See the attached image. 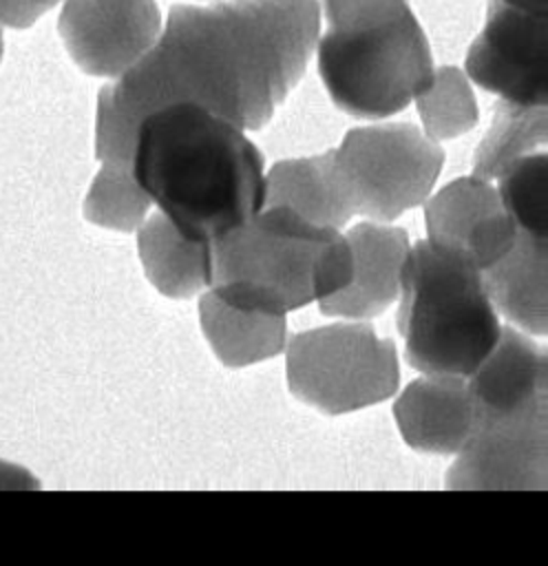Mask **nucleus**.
<instances>
[{
  "instance_id": "1a4fd4ad",
  "label": "nucleus",
  "mask_w": 548,
  "mask_h": 566,
  "mask_svg": "<svg viewBox=\"0 0 548 566\" xmlns=\"http://www.w3.org/2000/svg\"><path fill=\"white\" fill-rule=\"evenodd\" d=\"M548 478V411L475 427L446 473L457 491H544Z\"/></svg>"
},
{
  "instance_id": "5701e85b",
  "label": "nucleus",
  "mask_w": 548,
  "mask_h": 566,
  "mask_svg": "<svg viewBox=\"0 0 548 566\" xmlns=\"http://www.w3.org/2000/svg\"><path fill=\"white\" fill-rule=\"evenodd\" d=\"M60 0H0V27L27 29Z\"/></svg>"
},
{
  "instance_id": "9b49d317",
  "label": "nucleus",
  "mask_w": 548,
  "mask_h": 566,
  "mask_svg": "<svg viewBox=\"0 0 548 566\" xmlns=\"http://www.w3.org/2000/svg\"><path fill=\"white\" fill-rule=\"evenodd\" d=\"M429 243L475 270L502 259L517 237V223L506 212L491 181L460 177L426 201Z\"/></svg>"
},
{
  "instance_id": "a211bd4d",
  "label": "nucleus",
  "mask_w": 548,
  "mask_h": 566,
  "mask_svg": "<svg viewBox=\"0 0 548 566\" xmlns=\"http://www.w3.org/2000/svg\"><path fill=\"white\" fill-rule=\"evenodd\" d=\"M137 248L148 281L170 298H188L210 285V241L183 237L164 214L139 226Z\"/></svg>"
},
{
  "instance_id": "aec40b11",
  "label": "nucleus",
  "mask_w": 548,
  "mask_h": 566,
  "mask_svg": "<svg viewBox=\"0 0 548 566\" xmlns=\"http://www.w3.org/2000/svg\"><path fill=\"white\" fill-rule=\"evenodd\" d=\"M415 104L424 130L433 142L453 139L477 124L473 91L457 66H442L433 71L431 84L415 95Z\"/></svg>"
},
{
  "instance_id": "6ab92c4d",
  "label": "nucleus",
  "mask_w": 548,
  "mask_h": 566,
  "mask_svg": "<svg viewBox=\"0 0 548 566\" xmlns=\"http://www.w3.org/2000/svg\"><path fill=\"white\" fill-rule=\"evenodd\" d=\"M546 106H521L499 99L493 124L475 150L473 177L493 181L519 157L546 146L548 137Z\"/></svg>"
},
{
  "instance_id": "b1692460",
  "label": "nucleus",
  "mask_w": 548,
  "mask_h": 566,
  "mask_svg": "<svg viewBox=\"0 0 548 566\" xmlns=\"http://www.w3.org/2000/svg\"><path fill=\"white\" fill-rule=\"evenodd\" d=\"M2 51H4V40H2V27H0V60H2Z\"/></svg>"
},
{
  "instance_id": "20e7f679",
  "label": "nucleus",
  "mask_w": 548,
  "mask_h": 566,
  "mask_svg": "<svg viewBox=\"0 0 548 566\" xmlns=\"http://www.w3.org/2000/svg\"><path fill=\"white\" fill-rule=\"evenodd\" d=\"M323 9L329 29L314 49L340 111L389 117L431 84L429 40L407 0H323Z\"/></svg>"
},
{
  "instance_id": "f03ea898",
  "label": "nucleus",
  "mask_w": 548,
  "mask_h": 566,
  "mask_svg": "<svg viewBox=\"0 0 548 566\" xmlns=\"http://www.w3.org/2000/svg\"><path fill=\"white\" fill-rule=\"evenodd\" d=\"M133 175L188 239L214 241L265 201L263 157L230 119L177 102L137 124Z\"/></svg>"
},
{
  "instance_id": "7ed1b4c3",
  "label": "nucleus",
  "mask_w": 548,
  "mask_h": 566,
  "mask_svg": "<svg viewBox=\"0 0 548 566\" xmlns=\"http://www.w3.org/2000/svg\"><path fill=\"white\" fill-rule=\"evenodd\" d=\"M210 285L239 310L285 316L342 290L351 248L327 226L285 206H263L239 228L210 241Z\"/></svg>"
},
{
  "instance_id": "39448f33",
  "label": "nucleus",
  "mask_w": 548,
  "mask_h": 566,
  "mask_svg": "<svg viewBox=\"0 0 548 566\" xmlns=\"http://www.w3.org/2000/svg\"><path fill=\"white\" fill-rule=\"evenodd\" d=\"M398 329L411 367L468 378L495 347L502 325L482 272L418 241L400 270Z\"/></svg>"
},
{
  "instance_id": "2eb2a0df",
  "label": "nucleus",
  "mask_w": 548,
  "mask_h": 566,
  "mask_svg": "<svg viewBox=\"0 0 548 566\" xmlns=\"http://www.w3.org/2000/svg\"><path fill=\"white\" fill-rule=\"evenodd\" d=\"M263 206H285L316 226L342 228L354 214V201L336 150L276 161L265 177Z\"/></svg>"
},
{
  "instance_id": "f257e3e1",
  "label": "nucleus",
  "mask_w": 548,
  "mask_h": 566,
  "mask_svg": "<svg viewBox=\"0 0 548 566\" xmlns=\"http://www.w3.org/2000/svg\"><path fill=\"white\" fill-rule=\"evenodd\" d=\"M318 15L316 0L172 7L155 44L97 102L133 126L161 106L190 102L256 130L303 77Z\"/></svg>"
},
{
  "instance_id": "4be33fe9",
  "label": "nucleus",
  "mask_w": 548,
  "mask_h": 566,
  "mask_svg": "<svg viewBox=\"0 0 548 566\" xmlns=\"http://www.w3.org/2000/svg\"><path fill=\"white\" fill-rule=\"evenodd\" d=\"M497 195L517 230L546 239L548 234V157L528 153L510 164L502 177Z\"/></svg>"
},
{
  "instance_id": "423d86ee",
  "label": "nucleus",
  "mask_w": 548,
  "mask_h": 566,
  "mask_svg": "<svg viewBox=\"0 0 548 566\" xmlns=\"http://www.w3.org/2000/svg\"><path fill=\"white\" fill-rule=\"evenodd\" d=\"M400 382L396 345L367 323H334L287 345V385L309 407L338 416L391 398Z\"/></svg>"
},
{
  "instance_id": "412c9836",
  "label": "nucleus",
  "mask_w": 548,
  "mask_h": 566,
  "mask_svg": "<svg viewBox=\"0 0 548 566\" xmlns=\"http://www.w3.org/2000/svg\"><path fill=\"white\" fill-rule=\"evenodd\" d=\"M150 197L137 184L133 168L102 164L84 199V217L91 223L130 232L144 223Z\"/></svg>"
},
{
  "instance_id": "f3484780",
  "label": "nucleus",
  "mask_w": 548,
  "mask_h": 566,
  "mask_svg": "<svg viewBox=\"0 0 548 566\" xmlns=\"http://www.w3.org/2000/svg\"><path fill=\"white\" fill-rule=\"evenodd\" d=\"M199 316L210 347L228 367L274 358L285 347V316L232 307L212 290L201 296Z\"/></svg>"
},
{
  "instance_id": "6e6552de",
  "label": "nucleus",
  "mask_w": 548,
  "mask_h": 566,
  "mask_svg": "<svg viewBox=\"0 0 548 566\" xmlns=\"http://www.w3.org/2000/svg\"><path fill=\"white\" fill-rule=\"evenodd\" d=\"M466 75L506 102L546 106L548 0H491L466 55Z\"/></svg>"
},
{
  "instance_id": "4468645a",
  "label": "nucleus",
  "mask_w": 548,
  "mask_h": 566,
  "mask_svg": "<svg viewBox=\"0 0 548 566\" xmlns=\"http://www.w3.org/2000/svg\"><path fill=\"white\" fill-rule=\"evenodd\" d=\"M404 442L426 453H457L475 433L477 413L466 378L424 374L393 405Z\"/></svg>"
},
{
  "instance_id": "f8f14e48",
  "label": "nucleus",
  "mask_w": 548,
  "mask_h": 566,
  "mask_svg": "<svg viewBox=\"0 0 548 566\" xmlns=\"http://www.w3.org/2000/svg\"><path fill=\"white\" fill-rule=\"evenodd\" d=\"M546 352L513 327H502L495 347L466 378L477 424L548 411Z\"/></svg>"
},
{
  "instance_id": "0eeeda50",
  "label": "nucleus",
  "mask_w": 548,
  "mask_h": 566,
  "mask_svg": "<svg viewBox=\"0 0 548 566\" xmlns=\"http://www.w3.org/2000/svg\"><path fill=\"white\" fill-rule=\"evenodd\" d=\"M336 157L351 192L354 212L387 223L426 201L444 150L413 124L351 128Z\"/></svg>"
},
{
  "instance_id": "dca6fc26",
  "label": "nucleus",
  "mask_w": 548,
  "mask_h": 566,
  "mask_svg": "<svg viewBox=\"0 0 548 566\" xmlns=\"http://www.w3.org/2000/svg\"><path fill=\"white\" fill-rule=\"evenodd\" d=\"M548 243L528 232H517L508 252L493 265L482 270L488 298L497 310L526 329L528 334H546L548 301Z\"/></svg>"
},
{
  "instance_id": "9d476101",
  "label": "nucleus",
  "mask_w": 548,
  "mask_h": 566,
  "mask_svg": "<svg viewBox=\"0 0 548 566\" xmlns=\"http://www.w3.org/2000/svg\"><path fill=\"white\" fill-rule=\"evenodd\" d=\"M57 29L84 73L119 77L155 44L161 18L155 0H64Z\"/></svg>"
},
{
  "instance_id": "ddd939ff",
  "label": "nucleus",
  "mask_w": 548,
  "mask_h": 566,
  "mask_svg": "<svg viewBox=\"0 0 548 566\" xmlns=\"http://www.w3.org/2000/svg\"><path fill=\"white\" fill-rule=\"evenodd\" d=\"M345 239L351 248V279L342 290L320 298V312L345 318L378 316L400 294L409 237L402 228L371 221L356 223Z\"/></svg>"
}]
</instances>
